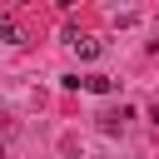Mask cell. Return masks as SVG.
<instances>
[{"label":"cell","mask_w":159,"mask_h":159,"mask_svg":"<svg viewBox=\"0 0 159 159\" xmlns=\"http://www.w3.org/2000/svg\"><path fill=\"white\" fill-rule=\"evenodd\" d=\"M99 50H104V45H99V40H89V35H80V40H75V55H80V60H94Z\"/></svg>","instance_id":"obj_1"},{"label":"cell","mask_w":159,"mask_h":159,"mask_svg":"<svg viewBox=\"0 0 159 159\" xmlns=\"http://www.w3.org/2000/svg\"><path fill=\"white\" fill-rule=\"evenodd\" d=\"M80 84H84V89H94V94H109V89H114V80H109V75H84Z\"/></svg>","instance_id":"obj_2"},{"label":"cell","mask_w":159,"mask_h":159,"mask_svg":"<svg viewBox=\"0 0 159 159\" xmlns=\"http://www.w3.org/2000/svg\"><path fill=\"white\" fill-rule=\"evenodd\" d=\"M0 40H5V45H20V30H15L10 20H0Z\"/></svg>","instance_id":"obj_3"}]
</instances>
